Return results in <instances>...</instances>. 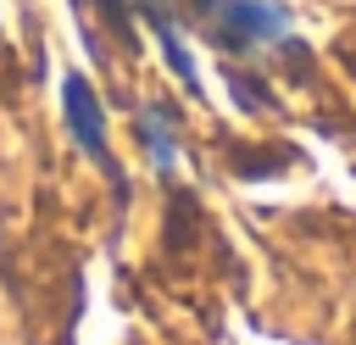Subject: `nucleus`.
I'll return each instance as SVG.
<instances>
[{"label": "nucleus", "instance_id": "obj_2", "mask_svg": "<svg viewBox=\"0 0 356 345\" xmlns=\"http://www.w3.org/2000/svg\"><path fill=\"white\" fill-rule=\"evenodd\" d=\"M61 106H67V128H72L78 150L106 172V184L117 189V206H128V178H122V161L111 156V139H106V106H100V95L89 89L83 72H67V78H61Z\"/></svg>", "mask_w": 356, "mask_h": 345}, {"label": "nucleus", "instance_id": "obj_4", "mask_svg": "<svg viewBox=\"0 0 356 345\" xmlns=\"http://www.w3.org/2000/svg\"><path fill=\"white\" fill-rule=\"evenodd\" d=\"M172 122H178V106H167V100H150V106H139L134 111V134L145 139V150H150V167L167 178L172 172Z\"/></svg>", "mask_w": 356, "mask_h": 345}, {"label": "nucleus", "instance_id": "obj_3", "mask_svg": "<svg viewBox=\"0 0 356 345\" xmlns=\"http://www.w3.org/2000/svg\"><path fill=\"white\" fill-rule=\"evenodd\" d=\"M128 6H134V17H145V28L156 33V45H161L167 67L178 72L184 95H189V100H200V72H195L189 39H184V28H178V6H172V0H128Z\"/></svg>", "mask_w": 356, "mask_h": 345}, {"label": "nucleus", "instance_id": "obj_1", "mask_svg": "<svg viewBox=\"0 0 356 345\" xmlns=\"http://www.w3.org/2000/svg\"><path fill=\"white\" fill-rule=\"evenodd\" d=\"M189 22H200L222 56H245L256 45L289 39V6L284 0H189Z\"/></svg>", "mask_w": 356, "mask_h": 345}]
</instances>
